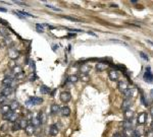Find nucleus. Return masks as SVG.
I'll return each instance as SVG.
<instances>
[{"mask_svg":"<svg viewBox=\"0 0 153 137\" xmlns=\"http://www.w3.org/2000/svg\"><path fill=\"white\" fill-rule=\"evenodd\" d=\"M58 112H60V107L57 104H53L50 107V114L51 115H56Z\"/></svg>","mask_w":153,"mask_h":137,"instance_id":"obj_13","label":"nucleus"},{"mask_svg":"<svg viewBox=\"0 0 153 137\" xmlns=\"http://www.w3.org/2000/svg\"><path fill=\"white\" fill-rule=\"evenodd\" d=\"M133 134H134L133 129H125L122 135L125 136V137H133Z\"/></svg>","mask_w":153,"mask_h":137,"instance_id":"obj_21","label":"nucleus"},{"mask_svg":"<svg viewBox=\"0 0 153 137\" xmlns=\"http://www.w3.org/2000/svg\"><path fill=\"white\" fill-rule=\"evenodd\" d=\"M40 92L41 94H43V95H47V94H49L50 92V88L48 86H46V85H41L40 86Z\"/></svg>","mask_w":153,"mask_h":137,"instance_id":"obj_25","label":"nucleus"},{"mask_svg":"<svg viewBox=\"0 0 153 137\" xmlns=\"http://www.w3.org/2000/svg\"><path fill=\"white\" fill-rule=\"evenodd\" d=\"M9 108H10V110L12 111V112H14V111H16L17 109H19V101L13 100V101L10 103V105H9Z\"/></svg>","mask_w":153,"mask_h":137,"instance_id":"obj_18","label":"nucleus"},{"mask_svg":"<svg viewBox=\"0 0 153 137\" xmlns=\"http://www.w3.org/2000/svg\"><path fill=\"white\" fill-rule=\"evenodd\" d=\"M131 2H132V3H137V2H138V1H137V0H132V1H131Z\"/></svg>","mask_w":153,"mask_h":137,"instance_id":"obj_44","label":"nucleus"},{"mask_svg":"<svg viewBox=\"0 0 153 137\" xmlns=\"http://www.w3.org/2000/svg\"><path fill=\"white\" fill-rule=\"evenodd\" d=\"M19 56V52L16 50V49L14 48H11L9 49V51H8V57L10 58V59H16L17 57Z\"/></svg>","mask_w":153,"mask_h":137,"instance_id":"obj_5","label":"nucleus"},{"mask_svg":"<svg viewBox=\"0 0 153 137\" xmlns=\"http://www.w3.org/2000/svg\"><path fill=\"white\" fill-rule=\"evenodd\" d=\"M13 73L14 74H19V73H22V72H23V69H22V67H20V66H15V67H14V68H13Z\"/></svg>","mask_w":153,"mask_h":137,"instance_id":"obj_30","label":"nucleus"},{"mask_svg":"<svg viewBox=\"0 0 153 137\" xmlns=\"http://www.w3.org/2000/svg\"><path fill=\"white\" fill-rule=\"evenodd\" d=\"M25 132L27 133V135H33V134H35V132H36V127L29 123L28 126L25 128Z\"/></svg>","mask_w":153,"mask_h":137,"instance_id":"obj_9","label":"nucleus"},{"mask_svg":"<svg viewBox=\"0 0 153 137\" xmlns=\"http://www.w3.org/2000/svg\"><path fill=\"white\" fill-rule=\"evenodd\" d=\"M58 132H59V129H58V127H57V125L56 124H52V125H50V127H49V134L51 136H56Z\"/></svg>","mask_w":153,"mask_h":137,"instance_id":"obj_7","label":"nucleus"},{"mask_svg":"<svg viewBox=\"0 0 153 137\" xmlns=\"http://www.w3.org/2000/svg\"><path fill=\"white\" fill-rule=\"evenodd\" d=\"M11 129H12V131H19V130H20V126H19V122H14V123L12 124V126H11Z\"/></svg>","mask_w":153,"mask_h":137,"instance_id":"obj_29","label":"nucleus"},{"mask_svg":"<svg viewBox=\"0 0 153 137\" xmlns=\"http://www.w3.org/2000/svg\"><path fill=\"white\" fill-rule=\"evenodd\" d=\"M95 68L97 71H104V70H106V68H107V64H105L103 62H99L96 64Z\"/></svg>","mask_w":153,"mask_h":137,"instance_id":"obj_16","label":"nucleus"},{"mask_svg":"<svg viewBox=\"0 0 153 137\" xmlns=\"http://www.w3.org/2000/svg\"><path fill=\"white\" fill-rule=\"evenodd\" d=\"M13 84V78L11 77H4V79L2 80V85L4 87H11Z\"/></svg>","mask_w":153,"mask_h":137,"instance_id":"obj_11","label":"nucleus"},{"mask_svg":"<svg viewBox=\"0 0 153 137\" xmlns=\"http://www.w3.org/2000/svg\"><path fill=\"white\" fill-rule=\"evenodd\" d=\"M0 11H2V12H5V11H6V9H5V8L0 7Z\"/></svg>","mask_w":153,"mask_h":137,"instance_id":"obj_42","label":"nucleus"},{"mask_svg":"<svg viewBox=\"0 0 153 137\" xmlns=\"http://www.w3.org/2000/svg\"><path fill=\"white\" fill-rule=\"evenodd\" d=\"M58 48V46H53V47H52V49H53V50L55 51V50H56V49Z\"/></svg>","mask_w":153,"mask_h":137,"instance_id":"obj_43","label":"nucleus"},{"mask_svg":"<svg viewBox=\"0 0 153 137\" xmlns=\"http://www.w3.org/2000/svg\"><path fill=\"white\" fill-rule=\"evenodd\" d=\"M132 126H133L132 120H126L122 122V127L125 129H132Z\"/></svg>","mask_w":153,"mask_h":137,"instance_id":"obj_23","label":"nucleus"},{"mask_svg":"<svg viewBox=\"0 0 153 137\" xmlns=\"http://www.w3.org/2000/svg\"><path fill=\"white\" fill-rule=\"evenodd\" d=\"M36 27H37V28H42L43 25H39V24H38V25H36ZM38 32H40V33H43V31H42V30H41V31H40V30H38Z\"/></svg>","mask_w":153,"mask_h":137,"instance_id":"obj_40","label":"nucleus"},{"mask_svg":"<svg viewBox=\"0 0 153 137\" xmlns=\"http://www.w3.org/2000/svg\"><path fill=\"white\" fill-rule=\"evenodd\" d=\"M143 79H144V81L149 82V83H151L153 81V73L151 72L150 67H147V68H146V72L143 75Z\"/></svg>","mask_w":153,"mask_h":137,"instance_id":"obj_4","label":"nucleus"},{"mask_svg":"<svg viewBox=\"0 0 153 137\" xmlns=\"http://www.w3.org/2000/svg\"><path fill=\"white\" fill-rule=\"evenodd\" d=\"M19 123L20 129H25V128L28 126L29 122H28V120H26V119H20V120L19 121Z\"/></svg>","mask_w":153,"mask_h":137,"instance_id":"obj_27","label":"nucleus"},{"mask_svg":"<svg viewBox=\"0 0 153 137\" xmlns=\"http://www.w3.org/2000/svg\"><path fill=\"white\" fill-rule=\"evenodd\" d=\"M108 76H109L110 80H112V81H116L117 79H119V73H117V71H115V70L109 71V73H108Z\"/></svg>","mask_w":153,"mask_h":137,"instance_id":"obj_17","label":"nucleus"},{"mask_svg":"<svg viewBox=\"0 0 153 137\" xmlns=\"http://www.w3.org/2000/svg\"><path fill=\"white\" fill-rule=\"evenodd\" d=\"M76 36V34H69L67 35V38H75Z\"/></svg>","mask_w":153,"mask_h":137,"instance_id":"obj_38","label":"nucleus"},{"mask_svg":"<svg viewBox=\"0 0 153 137\" xmlns=\"http://www.w3.org/2000/svg\"><path fill=\"white\" fill-rule=\"evenodd\" d=\"M30 124H32L33 126L35 127H39L40 125H42L41 124V122L38 120V118L37 117H35V118H31V121H30Z\"/></svg>","mask_w":153,"mask_h":137,"instance_id":"obj_24","label":"nucleus"},{"mask_svg":"<svg viewBox=\"0 0 153 137\" xmlns=\"http://www.w3.org/2000/svg\"><path fill=\"white\" fill-rule=\"evenodd\" d=\"M23 77V72H22V73H19L15 75V78L16 79H22V78Z\"/></svg>","mask_w":153,"mask_h":137,"instance_id":"obj_35","label":"nucleus"},{"mask_svg":"<svg viewBox=\"0 0 153 137\" xmlns=\"http://www.w3.org/2000/svg\"><path fill=\"white\" fill-rule=\"evenodd\" d=\"M132 95H133V89L128 88L123 91V97H125V98H131Z\"/></svg>","mask_w":153,"mask_h":137,"instance_id":"obj_26","label":"nucleus"},{"mask_svg":"<svg viewBox=\"0 0 153 137\" xmlns=\"http://www.w3.org/2000/svg\"><path fill=\"white\" fill-rule=\"evenodd\" d=\"M60 113L63 117H69L70 115V108L67 106H64L62 108H60Z\"/></svg>","mask_w":153,"mask_h":137,"instance_id":"obj_14","label":"nucleus"},{"mask_svg":"<svg viewBox=\"0 0 153 137\" xmlns=\"http://www.w3.org/2000/svg\"><path fill=\"white\" fill-rule=\"evenodd\" d=\"M147 42L150 43V44H151V45H153V42H151V41H147Z\"/></svg>","mask_w":153,"mask_h":137,"instance_id":"obj_46","label":"nucleus"},{"mask_svg":"<svg viewBox=\"0 0 153 137\" xmlns=\"http://www.w3.org/2000/svg\"><path fill=\"white\" fill-rule=\"evenodd\" d=\"M43 103V98L39 97H31L28 98V101L26 102L27 106H38Z\"/></svg>","mask_w":153,"mask_h":137,"instance_id":"obj_1","label":"nucleus"},{"mask_svg":"<svg viewBox=\"0 0 153 137\" xmlns=\"http://www.w3.org/2000/svg\"><path fill=\"white\" fill-rule=\"evenodd\" d=\"M131 105H132V100L131 98H125V100L122 101V110L126 111V110L130 109Z\"/></svg>","mask_w":153,"mask_h":137,"instance_id":"obj_12","label":"nucleus"},{"mask_svg":"<svg viewBox=\"0 0 153 137\" xmlns=\"http://www.w3.org/2000/svg\"><path fill=\"white\" fill-rule=\"evenodd\" d=\"M151 97H152V98H153V89H152V90H151Z\"/></svg>","mask_w":153,"mask_h":137,"instance_id":"obj_47","label":"nucleus"},{"mask_svg":"<svg viewBox=\"0 0 153 137\" xmlns=\"http://www.w3.org/2000/svg\"><path fill=\"white\" fill-rule=\"evenodd\" d=\"M123 115H125V118H126V120H133V118H134V115H135V113H134V111H133V110H131V109H128V110L123 111Z\"/></svg>","mask_w":153,"mask_h":137,"instance_id":"obj_10","label":"nucleus"},{"mask_svg":"<svg viewBox=\"0 0 153 137\" xmlns=\"http://www.w3.org/2000/svg\"><path fill=\"white\" fill-rule=\"evenodd\" d=\"M29 63H30V65H31V67H32V69H33V70H35V67H36V66H35V61L31 60Z\"/></svg>","mask_w":153,"mask_h":137,"instance_id":"obj_36","label":"nucleus"},{"mask_svg":"<svg viewBox=\"0 0 153 137\" xmlns=\"http://www.w3.org/2000/svg\"><path fill=\"white\" fill-rule=\"evenodd\" d=\"M150 129H151V130L153 131V121L151 122V128H150Z\"/></svg>","mask_w":153,"mask_h":137,"instance_id":"obj_45","label":"nucleus"},{"mask_svg":"<svg viewBox=\"0 0 153 137\" xmlns=\"http://www.w3.org/2000/svg\"><path fill=\"white\" fill-rule=\"evenodd\" d=\"M119 89L120 90V91H125L126 89H128V87H129V84H128V82L126 81H125V80H122V81H119Z\"/></svg>","mask_w":153,"mask_h":137,"instance_id":"obj_15","label":"nucleus"},{"mask_svg":"<svg viewBox=\"0 0 153 137\" xmlns=\"http://www.w3.org/2000/svg\"><path fill=\"white\" fill-rule=\"evenodd\" d=\"M6 101H7V98H6V97H4V95H0V105H3Z\"/></svg>","mask_w":153,"mask_h":137,"instance_id":"obj_32","label":"nucleus"},{"mask_svg":"<svg viewBox=\"0 0 153 137\" xmlns=\"http://www.w3.org/2000/svg\"><path fill=\"white\" fill-rule=\"evenodd\" d=\"M137 121H138V124H140V125H144V124H145L146 121H147V113H141V114H139Z\"/></svg>","mask_w":153,"mask_h":137,"instance_id":"obj_8","label":"nucleus"},{"mask_svg":"<svg viewBox=\"0 0 153 137\" xmlns=\"http://www.w3.org/2000/svg\"><path fill=\"white\" fill-rule=\"evenodd\" d=\"M0 36L3 37V38H7L9 36V33L6 28H0Z\"/></svg>","mask_w":153,"mask_h":137,"instance_id":"obj_28","label":"nucleus"},{"mask_svg":"<svg viewBox=\"0 0 153 137\" xmlns=\"http://www.w3.org/2000/svg\"><path fill=\"white\" fill-rule=\"evenodd\" d=\"M3 119H4V120H6V121H8V122H10V123H14V122H16L17 119H19V115H17L15 112L10 111L9 113L3 115Z\"/></svg>","mask_w":153,"mask_h":137,"instance_id":"obj_2","label":"nucleus"},{"mask_svg":"<svg viewBox=\"0 0 153 137\" xmlns=\"http://www.w3.org/2000/svg\"><path fill=\"white\" fill-rule=\"evenodd\" d=\"M146 137H153V131L151 129H149L146 132Z\"/></svg>","mask_w":153,"mask_h":137,"instance_id":"obj_34","label":"nucleus"},{"mask_svg":"<svg viewBox=\"0 0 153 137\" xmlns=\"http://www.w3.org/2000/svg\"><path fill=\"white\" fill-rule=\"evenodd\" d=\"M122 137H125V136H122Z\"/></svg>","mask_w":153,"mask_h":137,"instance_id":"obj_48","label":"nucleus"},{"mask_svg":"<svg viewBox=\"0 0 153 137\" xmlns=\"http://www.w3.org/2000/svg\"><path fill=\"white\" fill-rule=\"evenodd\" d=\"M112 137H122V134H120V133H115V134H114V135H113Z\"/></svg>","mask_w":153,"mask_h":137,"instance_id":"obj_39","label":"nucleus"},{"mask_svg":"<svg viewBox=\"0 0 153 137\" xmlns=\"http://www.w3.org/2000/svg\"><path fill=\"white\" fill-rule=\"evenodd\" d=\"M90 70H91V67L89 65H87V64H84V65H82L80 67V71L82 74H87Z\"/></svg>","mask_w":153,"mask_h":137,"instance_id":"obj_20","label":"nucleus"},{"mask_svg":"<svg viewBox=\"0 0 153 137\" xmlns=\"http://www.w3.org/2000/svg\"><path fill=\"white\" fill-rule=\"evenodd\" d=\"M10 111H11L10 108H9V106H7V105H4V106H2L0 108V113H1L2 115H5V114L9 113Z\"/></svg>","mask_w":153,"mask_h":137,"instance_id":"obj_22","label":"nucleus"},{"mask_svg":"<svg viewBox=\"0 0 153 137\" xmlns=\"http://www.w3.org/2000/svg\"><path fill=\"white\" fill-rule=\"evenodd\" d=\"M79 81V76L78 75H69V77L66 78V82L69 83H76Z\"/></svg>","mask_w":153,"mask_h":137,"instance_id":"obj_19","label":"nucleus"},{"mask_svg":"<svg viewBox=\"0 0 153 137\" xmlns=\"http://www.w3.org/2000/svg\"><path fill=\"white\" fill-rule=\"evenodd\" d=\"M14 3H16V4H19V5H27L25 2H23V1H14Z\"/></svg>","mask_w":153,"mask_h":137,"instance_id":"obj_37","label":"nucleus"},{"mask_svg":"<svg viewBox=\"0 0 153 137\" xmlns=\"http://www.w3.org/2000/svg\"><path fill=\"white\" fill-rule=\"evenodd\" d=\"M150 114H151V116L153 117V107H151V109H150Z\"/></svg>","mask_w":153,"mask_h":137,"instance_id":"obj_41","label":"nucleus"},{"mask_svg":"<svg viewBox=\"0 0 153 137\" xmlns=\"http://www.w3.org/2000/svg\"><path fill=\"white\" fill-rule=\"evenodd\" d=\"M140 56L142 57L145 61H148V56H147V55H146L145 53H144V52H140Z\"/></svg>","mask_w":153,"mask_h":137,"instance_id":"obj_33","label":"nucleus"},{"mask_svg":"<svg viewBox=\"0 0 153 137\" xmlns=\"http://www.w3.org/2000/svg\"><path fill=\"white\" fill-rule=\"evenodd\" d=\"M59 98L62 103H69V102H70V100H72V95H70V92L67 91V90H63V91L60 92Z\"/></svg>","mask_w":153,"mask_h":137,"instance_id":"obj_3","label":"nucleus"},{"mask_svg":"<svg viewBox=\"0 0 153 137\" xmlns=\"http://www.w3.org/2000/svg\"><path fill=\"white\" fill-rule=\"evenodd\" d=\"M37 78H38V77H37L36 73H35V72H33V73H32L30 76H29V80H30V81H35V80L37 79Z\"/></svg>","mask_w":153,"mask_h":137,"instance_id":"obj_31","label":"nucleus"},{"mask_svg":"<svg viewBox=\"0 0 153 137\" xmlns=\"http://www.w3.org/2000/svg\"><path fill=\"white\" fill-rule=\"evenodd\" d=\"M14 91V88H12V87H4L3 89H1V91H0V95H4V97H8V95H12Z\"/></svg>","mask_w":153,"mask_h":137,"instance_id":"obj_6","label":"nucleus"}]
</instances>
